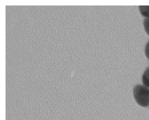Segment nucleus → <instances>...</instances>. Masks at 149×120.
I'll list each match as a JSON object with an SVG mask.
<instances>
[{
	"label": "nucleus",
	"instance_id": "f03ea898",
	"mask_svg": "<svg viewBox=\"0 0 149 120\" xmlns=\"http://www.w3.org/2000/svg\"><path fill=\"white\" fill-rule=\"evenodd\" d=\"M141 14L146 18H149V5H141L138 7Z\"/></svg>",
	"mask_w": 149,
	"mask_h": 120
},
{
	"label": "nucleus",
	"instance_id": "7ed1b4c3",
	"mask_svg": "<svg viewBox=\"0 0 149 120\" xmlns=\"http://www.w3.org/2000/svg\"><path fill=\"white\" fill-rule=\"evenodd\" d=\"M142 82L144 86L149 88V67L145 70L143 74Z\"/></svg>",
	"mask_w": 149,
	"mask_h": 120
},
{
	"label": "nucleus",
	"instance_id": "f257e3e1",
	"mask_svg": "<svg viewBox=\"0 0 149 120\" xmlns=\"http://www.w3.org/2000/svg\"><path fill=\"white\" fill-rule=\"evenodd\" d=\"M133 97L136 103L143 108L149 106V88L142 84H137L133 88Z\"/></svg>",
	"mask_w": 149,
	"mask_h": 120
},
{
	"label": "nucleus",
	"instance_id": "20e7f679",
	"mask_svg": "<svg viewBox=\"0 0 149 120\" xmlns=\"http://www.w3.org/2000/svg\"><path fill=\"white\" fill-rule=\"evenodd\" d=\"M143 27L146 33L149 36V18H145L143 20Z\"/></svg>",
	"mask_w": 149,
	"mask_h": 120
},
{
	"label": "nucleus",
	"instance_id": "39448f33",
	"mask_svg": "<svg viewBox=\"0 0 149 120\" xmlns=\"http://www.w3.org/2000/svg\"><path fill=\"white\" fill-rule=\"evenodd\" d=\"M144 52H145V55L146 58L149 60V41L146 43L145 46V49H144Z\"/></svg>",
	"mask_w": 149,
	"mask_h": 120
}]
</instances>
